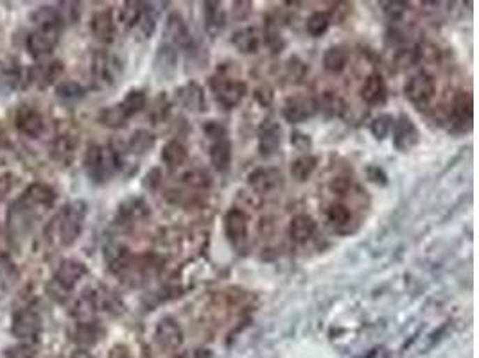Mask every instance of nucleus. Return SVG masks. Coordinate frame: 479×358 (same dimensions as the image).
Wrapping results in <instances>:
<instances>
[{"instance_id": "obj_1", "label": "nucleus", "mask_w": 479, "mask_h": 358, "mask_svg": "<svg viewBox=\"0 0 479 358\" xmlns=\"http://www.w3.org/2000/svg\"><path fill=\"white\" fill-rule=\"evenodd\" d=\"M33 20L36 29L27 36V50L33 58H45L58 45L65 18L59 9L45 6L34 13Z\"/></svg>"}, {"instance_id": "obj_2", "label": "nucleus", "mask_w": 479, "mask_h": 358, "mask_svg": "<svg viewBox=\"0 0 479 358\" xmlns=\"http://www.w3.org/2000/svg\"><path fill=\"white\" fill-rule=\"evenodd\" d=\"M86 204L83 201H72L59 210L47 226V237L61 247L72 246L83 231Z\"/></svg>"}, {"instance_id": "obj_3", "label": "nucleus", "mask_w": 479, "mask_h": 358, "mask_svg": "<svg viewBox=\"0 0 479 358\" xmlns=\"http://www.w3.org/2000/svg\"><path fill=\"white\" fill-rule=\"evenodd\" d=\"M121 169L119 153L109 146H90L84 155V171L96 183H106Z\"/></svg>"}, {"instance_id": "obj_4", "label": "nucleus", "mask_w": 479, "mask_h": 358, "mask_svg": "<svg viewBox=\"0 0 479 358\" xmlns=\"http://www.w3.org/2000/svg\"><path fill=\"white\" fill-rule=\"evenodd\" d=\"M86 272H89L86 271V265L83 262H79V260H63V262L59 263L58 269H56L54 279L49 285L51 296L58 301H63L68 292L86 276Z\"/></svg>"}, {"instance_id": "obj_5", "label": "nucleus", "mask_w": 479, "mask_h": 358, "mask_svg": "<svg viewBox=\"0 0 479 358\" xmlns=\"http://www.w3.org/2000/svg\"><path fill=\"white\" fill-rule=\"evenodd\" d=\"M208 84H211V92L218 100V104L223 106L225 109L237 108L246 95V84L241 79L230 77L225 72L212 75Z\"/></svg>"}, {"instance_id": "obj_6", "label": "nucleus", "mask_w": 479, "mask_h": 358, "mask_svg": "<svg viewBox=\"0 0 479 358\" xmlns=\"http://www.w3.org/2000/svg\"><path fill=\"white\" fill-rule=\"evenodd\" d=\"M434 93H436V83L433 75L424 70L413 74L404 84V95L418 109L425 108L433 100Z\"/></svg>"}, {"instance_id": "obj_7", "label": "nucleus", "mask_w": 479, "mask_h": 358, "mask_svg": "<svg viewBox=\"0 0 479 358\" xmlns=\"http://www.w3.org/2000/svg\"><path fill=\"white\" fill-rule=\"evenodd\" d=\"M122 72V65L114 54L106 50H99L92 59V75L99 88H108L117 83V77Z\"/></svg>"}, {"instance_id": "obj_8", "label": "nucleus", "mask_w": 479, "mask_h": 358, "mask_svg": "<svg viewBox=\"0 0 479 358\" xmlns=\"http://www.w3.org/2000/svg\"><path fill=\"white\" fill-rule=\"evenodd\" d=\"M318 113V100L309 95L287 97L282 106V117L289 124H302Z\"/></svg>"}, {"instance_id": "obj_9", "label": "nucleus", "mask_w": 479, "mask_h": 358, "mask_svg": "<svg viewBox=\"0 0 479 358\" xmlns=\"http://www.w3.org/2000/svg\"><path fill=\"white\" fill-rule=\"evenodd\" d=\"M56 201V192L49 185L33 183L26 188L22 197L17 203V210L22 212H34V210H47L51 208Z\"/></svg>"}, {"instance_id": "obj_10", "label": "nucleus", "mask_w": 479, "mask_h": 358, "mask_svg": "<svg viewBox=\"0 0 479 358\" xmlns=\"http://www.w3.org/2000/svg\"><path fill=\"white\" fill-rule=\"evenodd\" d=\"M248 185L259 196H271L284 187V176L278 169L259 167L250 172Z\"/></svg>"}, {"instance_id": "obj_11", "label": "nucleus", "mask_w": 479, "mask_h": 358, "mask_svg": "<svg viewBox=\"0 0 479 358\" xmlns=\"http://www.w3.org/2000/svg\"><path fill=\"white\" fill-rule=\"evenodd\" d=\"M40 329H42V317L34 309H20L13 316L11 322V334L20 341H33L38 337Z\"/></svg>"}, {"instance_id": "obj_12", "label": "nucleus", "mask_w": 479, "mask_h": 358, "mask_svg": "<svg viewBox=\"0 0 479 358\" xmlns=\"http://www.w3.org/2000/svg\"><path fill=\"white\" fill-rule=\"evenodd\" d=\"M164 38L165 43L173 47V49H189V47H192V34H190L189 27H187L185 20H183L180 13H169L167 15Z\"/></svg>"}, {"instance_id": "obj_13", "label": "nucleus", "mask_w": 479, "mask_h": 358, "mask_svg": "<svg viewBox=\"0 0 479 358\" xmlns=\"http://www.w3.org/2000/svg\"><path fill=\"white\" fill-rule=\"evenodd\" d=\"M420 142V133L415 122L408 115H400L395 122H393V146L400 153H408L413 147L418 146Z\"/></svg>"}, {"instance_id": "obj_14", "label": "nucleus", "mask_w": 479, "mask_h": 358, "mask_svg": "<svg viewBox=\"0 0 479 358\" xmlns=\"http://www.w3.org/2000/svg\"><path fill=\"white\" fill-rule=\"evenodd\" d=\"M155 341L162 350L176 351L183 346V329L173 317H164L156 325Z\"/></svg>"}, {"instance_id": "obj_15", "label": "nucleus", "mask_w": 479, "mask_h": 358, "mask_svg": "<svg viewBox=\"0 0 479 358\" xmlns=\"http://www.w3.org/2000/svg\"><path fill=\"white\" fill-rule=\"evenodd\" d=\"M15 124L18 131L29 138H38L45 131V118L42 113L33 106H20L15 113Z\"/></svg>"}, {"instance_id": "obj_16", "label": "nucleus", "mask_w": 479, "mask_h": 358, "mask_svg": "<svg viewBox=\"0 0 479 358\" xmlns=\"http://www.w3.org/2000/svg\"><path fill=\"white\" fill-rule=\"evenodd\" d=\"M149 213H151V210H149V204L146 201L140 199V197H130V199L119 204L117 222L121 226H133L144 221Z\"/></svg>"}, {"instance_id": "obj_17", "label": "nucleus", "mask_w": 479, "mask_h": 358, "mask_svg": "<svg viewBox=\"0 0 479 358\" xmlns=\"http://www.w3.org/2000/svg\"><path fill=\"white\" fill-rule=\"evenodd\" d=\"M176 100L178 104L183 106V108L189 109V111L203 113L206 109L205 90H203L198 83H194V81L178 88Z\"/></svg>"}, {"instance_id": "obj_18", "label": "nucleus", "mask_w": 479, "mask_h": 358, "mask_svg": "<svg viewBox=\"0 0 479 358\" xmlns=\"http://www.w3.org/2000/svg\"><path fill=\"white\" fill-rule=\"evenodd\" d=\"M361 99L368 106H383L388 99L386 81L379 72H374L365 79L361 86Z\"/></svg>"}, {"instance_id": "obj_19", "label": "nucleus", "mask_w": 479, "mask_h": 358, "mask_svg": "<svg viewBox=\"0 0 479 358\" xmlns=\"http://www.w3.org/2000/svg\"><path fill=\"white\" fill-rule=\"evenodd\" d=\"M90 29H92V34L97 38V40H99V42H102V43L114 42L115 33H117L114 11H112V9L97 11L92 17V22H90Z\"/></svg>"}, {"instance_id": "obj_20", "label": "nucleus", "mask_w": 479, "mask_h": 358, "mask_svg": "<svg viewBox=\"0 0 479 358\" xmlns=\"http://www.w3.org/2000/svg\"><path fill=\"white\" fill-rule=\"evenodd\" d=\"M225 233L228 240L241 242L248 235V215L239 208L228 210L225 215Z\"/></svg>"}, {"instance_id": "obj_21", "label": "nucleus", "mask_w": 479, "mask_h": 358, "mask_svg": "<svg viewBox=\"0 0 479 358\" xmlns=\"http://www.w3.org/2000/svg\"><path fill=\"white\" fill-rule=\"evenodd\" d=\"M280 147V127L277 122L266 120L259 130V153L266 158L273 156Z\"/></svg>"}, {"instance_id": "obj_22", "label": "nucleus", "mask_w": 479, "mask_h": 358, "mask_svg": "<svg viewBox=\"0 0 479 358\" xmlns=\"http://www.w3.org/2000/svg\"><path fill=\"white\" fill-rule=\"evenodd\" d=\"M472 95L469 92H458L453 100L450 108V120L454 125L465 130V124L471 125L472 122Z\"/></svg>"}, {"instance_id": "obj_23", "label": "nucleus", "mask_w": 479, "mask_h": 358, "mask_svg": "<svg viewBox=\"0 0 479 358\" xmlns=\"http://www.w3.org/2000/svg\"><path fill=\"white\" fill-rule=\"evenodd\" d=\"M208 156H211V163L215 171L227 172L231 165V158H234V146H231L228 138L212 142L211 149H208Z\"/></svg>"}, {"instance_id": "obj_24", "label": "nucleus", "mask_w": 479, "mask_h": 358, "mask_svg": "<svg viewBox=\"0 0 479 358\" xmlns=\"http://www.w3.org/2000/svg\"><path fill=\"white\" fill-rule=\"evenodd\" d=\"M316 233V221L307 213L294 215L289 222V237L298 244H305Z\"/></svg>"}, {"instance_id": "obj_25", "label": "nucleus", "mask_w": 479, "mask_h": 358, "mask_svg": "<svg viewBox=\"0 0 479 358\" xmlns=\"http://www.w3.org/2000/svg\"><path fill=\"white\" fill-rule=\"evenodd\" d=\"M261 40L262 34L257 27H243V29L236 31L234 36H231V43L243 54H255L259 47H261Z\"/></svg>"}, {"instance_id": "obj_26", "label": "nucleus", "mask_w": 479, "mask_h": 358, "mask_svg": "<svg viewBox=\"0 0 479 358\" xmlns=\"http://www.w3.org/2000/svg\"><path fill=\"white\" fill-rule=\"evenodd\" d=\"M176 63H178L176 49H173V47L167 45V43L160 45L158 54H156V59H155V68H156V72H158L160 77L169 79V77L174 74V70H176Z\"/></svg>"}, {"instance_id": "obj_27", "label": "nucleus", "mask_w": 479, "mask_h": 358, "mask_svg": "<svg viewBox=\"0 0 479 358\" xmlns=\"http://www.w3.org/2000/svg\"><path fill=\"white\" fill-rule=\"evenodd\" d=\"M189 159V150L180 140H171L162 149V162L167 165L169 169H180L183 167Z\"/></svg>"}, {"instance_id": "obj_28", "label": "nucleus", "mask_w": 479, "mask_h": 358, "mask_svg": "<svg viewBox=\"0 0 479 358\" xmlns=\"http://www.w3.org/2000/svg\"><path fill=\"white\" fill-rule=\"evenodd\" d=\"M76 150H77L76 138L70 137V134H61V137H58L54 142H52L51 155L56 162L65 163V165H67V163H70L72 159H74Z\"/></svg>"}, {"instance_id": "obj_29", "label": "nucleus", "mask_w": 479, "mask_h": 358, "mask_svg": "<svg viewBox=\"0 0 479 358\" xmlns=\"http://www.w3.org/2000/svg\"><path fill=\"white\" fill-rule=\"evenodd\" d=\"M65 67L61 61H49L42 67H38L34 70L33 81L38 84L40 88H49L51 84L58 83V79L63 75Z\"/></svg>"}, {"instance_id": "obj_30", "label": "nucleus", "mask_w": 479, "mask_h": 358, "mask_svg": "<svg viewBox=\"0 0 479 358\" xmlns=\"http://www.w3.org/2000/svg\"><path fill=\"white\" fill-rule=\"evenodd\" d=\"M349 58L350 54L345 47H330L324 54V68L327 72H330V74H341L347 68V65H349Z\"/></svg>"}, {"instance_id": "obj_31", "label": "nucleus", "mask_w": 479, "mask_h": 358, "mask_svg": "<svg viewBox=\"0 0 479 358\" xmlns=\"http://www.w3.org/2000/svg\"><path fill=\"white\" fill-rule=\"evenodd\" d=\"M203 13H205V29L208 33L215 34L218 31L223 29L225 24H227V17H225L221 2H205Z\"/></svg>"}, {"instance_id": "obj_32", "label": "nucleus", "mask_w": 479, "mask_h": 358, "mask_svg": "<svg viewBox=\"0 0 479 358\" xmlns=\"http://www.w3.org/2000/svg\"><path fill=\"white\" fill-rule=\"evenodd\" d=\"M155 143H156V137L151 133V131L139 130V131H135V133L130 137L128 150L137 156H142V155H147V153L155 147Z\"/></svg>"}, {"instance_id": "obj_33", "label": "nucleus", "mask_w": 479, "mask_h": 358, "mask_svg": "<svg viewBox=\"0 0 479 358\" xmlns=\"http://www.w3.org/2000/svg\"><path fill=\"white\" fill-rule=\"evenodd\" d=\"M316 167H318V158L312 155H303L291 163V176H293V179L303 183L314 174Z\"/></svg>"}, {"instance_id": "obj_34", "label": "nucleus", "mask_w": 479, "mask_h": 358, "mask_svg": "<svg viewBox=\"0 0 479 358\" xmlns=\"http://www.w3.org/2000/svg\"><path fill=\"white\" fill-rule=\"evenodd\" d=\"M144 11V2H124L122 8L119 9V24L124 27V29H133L137 27L140 22Z\"/></svg>"}, {"instance_id": "obj_35", "label": "nucleus", "mask_w": 479, "mask_h": 358, "mask_svg": "<svg viewBox=\"0 0 479 358\" xmlns=\"http://www.w3.org/2000/svg\"><path fill=\"white\" fill-rule=\"evenodd\" d=\"M128 120H130V117L124 113L121 104L109 106V108H105L99 113V122L106 127H109V130H122L128 124Z\"/></svg>"}, {"instance_id": "obj_36", "label": "nucleus", "mask_w": 479, "mask_h": 358, "mask_svg": "<svg viewBox=\"0 0 479 358\" xmlns=\"http://www.w3.org/2000/svg\"><path fill=\"white\" fill-rule=\"evenodd\" d=\"M119 104H121V108L124 109V113H126L128 117L131 118L133 115H137V113H140L146 108V92H144V90H130V92L126 93V97L122 99V102H119Z\"/></svg>"}, {"instance_id": "obj_37", "label": "nucleus", "mask_w": 479, "mask_h": 358, "mask_svg": "<svg viewBox=\"0 0 479 358\" xmlns=\"http://www.w3.org/2000/svg\"><path fill=\"white\" fill-rule=\"evenodd\" d=\"M318 109H321L327 117H341L345 111V102L334 92H325L321 100H318Z\"/></svg>"}, {"instance_id": "obj_38", "label": "nucleus", "mask_w": 479, "mask_h": 358, "mask_svg": "<svg viewBox=\"0 0 479 358\" xmlns=\"http://www.w3.org/2000/svg\"><path fill=\"white\" fill-rule=\"evenodd\" d=\"M327 221L333 228H345L352 221V212L347 204L334 203L330 204V208L327 210Z\"/></svg>"}, {"instance_id": "obj_39", "label": "nucleus", "mask_w": 479, "mask_h": 358, "mask_svg": "<svg viewBox=\"0 0 479 358\" xmlns=\"http://www.w3.org/2000/svg\"><path fill=\"white\" fill-rule=\"evenodd\" d=\"M330 22L333 20H330V15H328V13H312L311 17H309V20H307L305 29L312 38H319L327 33L328 27H330Z\"/></svg>"}, {"instance_id": "obj_40", "label": "nucleus", "mask_w": 479, "mask_h": 358, "mask_svg": "<svg viewBox=\"0 0 479 358\" xmlns=\"http://www.w3.org/2000/svg\"><path fill=\"white\" fill-rule=\"evenodd\" d=\"M181 181H183V185H187V187L190 188H198V190H203V188H208L212 185V178L211 174L206 171H203V169H189L187 172H183V176H181Z\"/></svg>"}, {"instance_id": "obj_41", "label": "nucleus", "mask_w": 479, "mask_h": 358, "mask_svg": "<svg viewBox=\"0 0 479 358\" xmlns=\"http://www.w3.org/2000/svg\"><path fill=\"white\" fill-rule=\"evenodd\" d=\"M101 337V329L96 322H79L76 328V342L81 346H92Z\"/></svg>"}, {"instance_id": "obj_42", "label": "nucleus", "mask_w": 479, "mask_h": 358, "mask_svg": "<svg viewBox=\"0 0 479 358\" xmlns=\"http://www.w3.org/2000/svg\"><path fill=\"white\" fill-rule=\"evenodd\" d=\"M84 93H86V90L76 81H61L56 86V95L65 100H77L84 97Z\"/></svg>"}, {"instance_id": "obj_43", "label": "nucleus", "mask_w": 479, "mask_h": 358, "mask_svg": "<svg viewBox=\"0 0 479 358\" xmlns=\"http://www.w3.org/2000/svg\"><path fill=\"white\" fill-rule=\"evenodd\" d=\"M383 6V13L386 15V18L393 24L397 22H402L406 13L409 11L408 2H400V0H390V2H381Z\"/></svg>"}, {"instance_id": "obj_44", "label": "nucleus", "mask_w": 479, "mask_h": 358, "mask_svg": "<svg viewBox=\"0 0 479 358\" xmlns=\"http://www.w3.org/2000/svg\"><path fill=\"white\" fill-rule=\"evenodd\" d=\"M393 122H395L393 117L388 115V113L379 115V117H375L370 124L372 134H374L377 140H384V138L391 133V130H393Z\"/></svg>"}, {"instance_id": "obj_45", "label": "nucleus", "mask_w": 479, "mask_h": 358, "mask_svg": "<svg viewBox=\"0 0 479 358\" xmlns=\"http://www.w3.org/2000/svg\"><path fill=\"white\" fill-rule=\"evenodd\" d=\"M155 25H156V13H155V9H153V4H144L142 17H140V22L137 27L140 29L142 36L147 38L153 34Z\"/></svg>"}, {"instance_id": "obj_46", "label": "nucleus", "mask_w": 479, "mask_h": 358, "mask_svg": "<svg viewBox=\"0 0 479 358\" xmlns=\"http://www.w3.org/2000/svg\"><path fill=\"white\" fill-rule=\"evenodd\" d=\"M264 42H266V45L271 49V52H275V54L284 49V40H282V36H280V31H278L277 25L271 24V22H269L268 27H266V31H264Z\"/></svg>"}, {"instance_id": "obj_47", "label": "nucleus", "mask_w": 479, "mask_h": 358, "mask_svg": "<svg viewBox=\"0 0 479 358\" xmlns=\"http://www.w3.org/2000/svg\"><path fill=\"white\" fill-rule=\"evenodd\" d=\"M203 133L208 140L212 142H218V140H223V138H228V131L221 122L218 120H208L206 124H203Z\"/></svg>"}, {"instance_id": "obj_48", "label": "nucleus", "mask_w": 479, "mask_h": 358, "mask_svg": "<svg viewBox=\"0 0 479 358\" xmlns=\"http://www.w3.org/2000/svg\"><path fill=\"white\" fill-rule=\"evenodd\" d=\"M291 143H293L294 149L300 150V153H307V150H311V147H312V142H311V138H309V134L300 133V131H294V133L291 134ZM307 155H309V153H307Z\"/></svg>"}, {"instance_id": "obj_49", "label": "nucleus", "mask_w": 479, "mask_h": 358, "mask_svg": "<svg viewBox=\"0 0 479 358\" xmlns=\"http://www.w3.org/2000/svg\"><path fill=\"white\" fill-rule=\"evenodd\" d=\"M234 8H231V17L236 20H244L252 13V2H246V0H239V2H234Z\"/></svg>"}, {"instance_id": "obj_50", "label": "nucleus", "mask_w": 479, "mask_h": 358, "mask_svg": "<svg viewBox=\"0 0 479 358\" xmlns=\"http://www.w3.org/2000/svg\"><path fill=\"white\" fill-rule=\"evenodd\" d=\"M253 97L261 106H269L273 102V90L269 86H259L253 93Z\"/></svg>"}, {"instance_id": "obj_51", "label": "nucleus", "mask_w": 479, "mask_h": 358, "mask_svg": "<svg viewBox=\"0 0 479 358\" xmlns=\"http://www.w3.org/2000/svg\"><path fill=\"white\" fill-rule=\"evenodd\" d=\"M6 358H34V350L31 346H17L6 353Z\"/></svg>"}, {"instance_id": "obj_52", "label": "nucleus", "mask_w": 479, "mask_h": 358, "mask_svg": "<svg viewBox=\"0 0 479 358\" xmlns=\"http://www.w3.org/2000/svg\"><path fill=\"white\" fill-rule=\"evenodd\" d=\"M160 179H162V176H160V171L158 169H153V171H149L146 174V178H144V187L149 188V190H156L160 185Z\"/></svg>"}, {"instance_id": "obj_53", "label": "nucleus", "mask_w": 479, "mask_h": 358, "mask_svg": "<svg viewBox=\"0 0 479 358\" xmlns=\"http://www.w3.org/2000/svg\"><path fill=\"white\" fill-rule=\"evenodd\" d=\"M11 187H13V176L11 174L2 176V178H0V201L4 199L6 194L11 190Z\"/></svg>"}, {"instance_id": "obj_54", "label": "nucleus", "mask_w": 479, "mask_h": 358, "mask_svg": "<svg viewBox=\"0 0 479 358\" xmlns=\"http://www.w3.org/2000/svg\"><path fill=\"white\" fill-rule=\"evenodd\" d=\"M349 179L347 178H337L336 181L333 183V188L334 190H337V192H345L347 188H349Z\"/></svg>"}, {"instance_id": "obj_55", "label": "nucleus", "mask_w": 479, "mask_h": 358, "mask_svg": "<svg viewBox=\"0 0 479 358\" xmlns=\"http://www.w3.org/2000/svg\"><path fill=\"white\" fill-rule=\"evenodd\" d=\"M68 358H92V355H90L89 350H77V351H74V353H72Z\"/></svg>"}]
</instances>
